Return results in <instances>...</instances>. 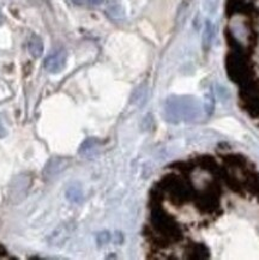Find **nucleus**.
<instances>
[{
    "label": "nucleus",
    "mask_w": 259,
    "mask_h": 260,
    "mask_svg": "<svg viewBox=\"0 0 259 260\" xmlns=\"http://www.w3.org/2000/svg\"><path fill=\"white\" fill-rule=\"evenodd\" d=\"M66 58L68 54L64 49H59L53 53V54L48 55L45 60V69L51 73H59L66 65Z\"/></svg>",
    "instance_id": "obj_1"
},
{
    "label": "nucleus",
    "mask_w": 259,
    "mask_h": 260,
    "mask_svg": "<svg viewBox=\"0 0 259 260\" xmlns=\"http://www.w3.org/2000/svg\"><path fill=\"white\" fill-rule=\"evenodd\" d=\"M28 49L30 52V54L34 56V58H40L43 53V42L42 40L39 38V36H33V38L29 40L28 43Z\"/></svg>",
    "instance_id": "obj_2"
},
{
    "label": "nucleus",
    "mask_w": 259,
    "mask_h": 260,
    "mask_svg": "<svg viewBox=\"0 0 259 260\" xmlns=\"http://www.w3.org/2000/svg\"><path fill=\"white\" fill-rule=\"evenodd\" d=\"M107 12L112 18H121L122 16H124V10H122L121 5L118 4L117 2L109 3L108 8H107Z\"/></svg>",
    "instance_id": "obj_3"
},
{
    "label": "nucleus",
    "mask_w": 259,
    "mask_h": 260,
    "mask_svg": "<svg viewBox=\"0 0 259 260\" xmlns=\"http://www.w3.org/2000/svg\"><path fill=\"white\" fill-rule=\"evenodd\" d=\"M66 196H68L69 201L77 203L82 199V192L78 187H75V186H71L68 191H66Z\"/></svg>",
    "instance_id": "obj_4"
},
{
    "label": "nucleus",
    "mask_w": 259,
    "mask_h": 260,
    "mask_svg": "<svg viewBox=\"0 0 259 260\" xmlns=\"http://www.w3.org/2000/svg\"><path fill=\"white\" fill-rule=\"evenodd\" d=\"M5 136H6V129L4 127V125H3L2 118H0V138H2V137H5Z\"/></svg>",
    "instance_id": "obj_5"
},
{
    "label": "nucleus",
    "mask_w": 259,
    "mask_h": 260,
    "mask_svg": "<svg viewBox=\"0 0 259 260\" xmlns=\"http://www.w3.org/2000/svg\"><path fill=\"white\" fill-rule=\"evenodd\" d=\"M89 2H90V4H92V5H99V4H101L102 0H89Z\"/></svg>",
    "instance_id": "obj_6"
}]
</instances>
